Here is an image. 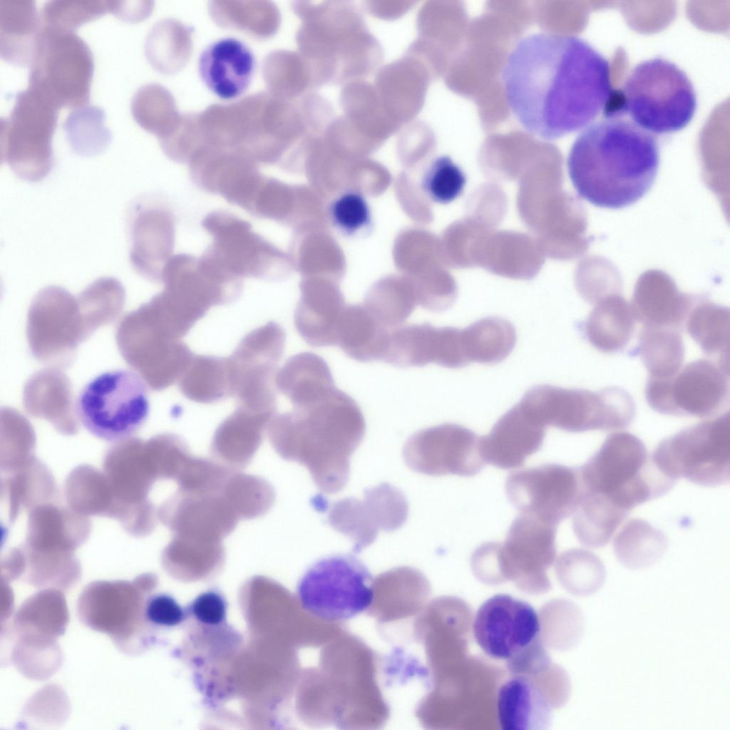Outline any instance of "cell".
<instances>
[{
  "label": "cell",
  "mask_w": 730,
  "mask_h": 730,
  "mask_svg": "<svg viewBox=\"0 0 730 730\" xmlns=\"http://www.w3.org/2000/svg\"><path fill=\"white\" fill-rule=\"evenodd\" d=\"M502 79L515 118L545 140L588 125L613 90L609 61L585 40L561 34L523 38L508 56Z\"/></svg>",
  "instance_id": "6da1fadb"
},
{
  "label": "cell",
  "mask_w": 730,
  "mask_h": 730,
  "mask_svg": "<svg viewBox=\"0 0 730 730\" xmlns=\"http://www.w3.org/2000/svg\"><path fill=\"white\" fill-rule=\"evenodd\" d=\"M654 136L629 119L605 118L577 137L567 170L577 194L595 206L620 209L652 187L659 166Z\"/></svg>",
  "instance_id": "7a4b0ae2"
},
{
  "label": "cell",
  "mask_w": 730,
  "mask_h": 730,
  "mask_svg": "<svg viewBox=\"0 0 730 730\" xmlns=\"http://www.w3.org/2000/svg\"><path fill=\"white\" fill-rule=\"evenodd\" d=\"M267 430L282 458L304 466L321 493L335 494L347 484L351 456L364 439L366 423L355 400L336 387L316 401L276 414Z\"/></svg>",
  "instance_id": "3957f363"
},
{
  "label": "cell",
  "mask_w": 730,
  "mask_h": 730,
  "mask_svg": "<svg viewBox=\"0 0 730 730\" xmlns=\"http://www.w3.org/2000/svg\"><path fill=\"white\" fill-rule=\"evenodd\" d=\"M199 119L209 144L235 151L257 164L280 163L304 128L297 106L269 91L231 104L212 105L200 113Z\"/></svg>",
  "instance_id": "277c9868"
},
{
  "label": "cell",
  "mask_w": 730,
  "mask_h": 730,
  "mask_svg": "<svg viewBox=\"0 0 730 730\" xmlns=\"http://www.w3.org/2000/svg\"><path fill=\"white\" fill-rule=\"evenodd\" d=\"M696 107L687 74L674 63L654 58L638 63L622 86L613 88L602 114L605 118L627 116L645 131L662 135L686 127Z\"/></svg>",
  "instance_id": "5b68a950"
},
{
  "label": "cell",
  "mask_w": 730,
  "mask_h": 730,
  "mask_svg": "<svg viewBox=\"0 0 730 730\" xmlns=\"http://www.w3.org/2000/svg\"><path fill=\"white\" fill-rule=\"evenodd\" d=\"M578 471L583 492L627 513L666 494L676 483L657 467L643 442L627 432L610 435Z\"/></svg>",
  "instance_id": "8992f818"
},
{
  "label": "cell",
  "mask_w": 730,
  "mask_h": 730,
  "mask_svg": "<svg viewBox=\"0 0 730 730\" xmlns=\"http://www.w3.org/2000/svg\"><path fill=\"white\" fill-rule=\"evenodd\" d=\"M519 403L545 427L570 432L624 428L635 414L632 396L619 387L595 392L537 385L528 390Z\"/></svg>",
  "instance_id": "52a82bcc"
},
{
  "label": "cell",
  "mask_w": 730,
  "mask_h": 730,
  "mask_svg": "<svg viewBox=\"0 0 730 730\" xmlns=\"http://www.w3.org/2000/svg\"><path fill=\"white\" fill-rule=\"evenodd\" d=\"M76 411L94 436L113 443L125 441L140 430L149 415L146 382L130 370L104 372L82 389Z\"/></svg>",
  "instance_id": "ba28073f"
},
{
  "label": "cell",
  "mask_w": 730,
  "mask_h": 730,
  "mask_svg": "<svg viewBox=\"0 0 730 730\" xmlns=\"http://www.w3.org/2000/svg\"><path fill=\"white\" fill-rule=\"evenodd\" d=\"M29 65L28 86L58 109L88 103L93 58L88 45L74 32L41 26Z\"/></svg>",
  "instance_id": "9c48e42d"
},
{
  "label": "cell",
  "mask_w": 730,
  "mask_h": 730,
  "mask_svg": "<svg viewBox=\"0 0 730 730\" xmlns=\"http://www.w3.org/2000/svg\"><path fill=\"white\" fill-rule=\"evenodd\" d=\"M59 109L34 89L19 92L9 115L0 124L1 163L20 179L38 182L52 169V138Z\"/></svg>",
  "instance_id": "30bf717a"
},
{
  "label": "cell",
  "mask_w": 730,
  "mask_h": 730,
  "mask_svg": "<svg viewBox=\"0 0 730 730\" xmlns=\"http://www.w3.org/2000/svg\"><path fill=\"white\" fill-rule=\"evenodd\" d=\"M116 341L125 361L155 391L178 381L194 355L147 303L123 317Z\"/></svg>",
  "instance_id": "8fae6325"
},
{
  "label": "cell",
  "mask_w": 730,
  "mask_h": 730,
  "mask_svg": "<svg viewBox=\"0 0 730 730\" xmlns=\"http://www.w3.org/2000/svg\"><path fill=\"white\" fill-rule=\"evenodd\" d=\"M374 580L353 555L318 560L301 577L299 600L307 612L327 622L346 621L366 611L374 597Z\"/></svg>",
  "instance_id": "7c38bea8"
},
{
  "label": "cell",
  "mask_w": 730,
  "mask_h": 730,
  "mask_svg": "<svg viewBox=\"0 0 730 730\" xmlns=\"http://www.w3.org/2000/svg\"><path fill=\"white\" fill-rule=\"evenodd\" d=\"M652 458L667 477L703 486H719L730 478V416L687 428L664 439Z\"/></svg>",
  "instance_id": "4fadbf2b"
},
{
  "label": "cell",
  "mask_w": 730,
  "mask_h": 730,
  "mask_svg": "<svg viewBox=\"0 0 730 730\" xmlns=\"http://www.w3.org/2000/svg\"><path fill=\"white\" fill-rule=\"evenodd\" d=\"M212 241L201 257L225 275L276 282L286 276L284 253L254 231L252 225L225 210H214L202 221Z\"/></svg>",
  "instance_id": "5bb4252c"
},
{
  "label": "cell",
  "mask_w": 730,
  "mask_h": 730,
  "mask_svg": "<svg viewBox=\"0 0 730 730\" xmlns=\"http://www.w3.org/2000/svg\"><path fill=\"white\" fill-rule=\"evenodd\" d=\"M285 341L283 328L269 322L245 335L227 357L232 397L239 405L276 413L275 377Z\"/></svg>",
  "instance_id": "9a60e30c"
},
{
  "label": "cell",
  "mask_w": 730,
  "mask_h": 730,
  "mask_svg": "<svg viewBox=\"0 0 730 730\" xmlns=\"http://www.w3.org/2000/svg\"><path fill=\"white\" fill-rule=\"evenodd\" d=\"M729 374L709 359H698L669 378L649 377L645 390L648 404L666 415L706 418L716 415L728 402Z\"/></svg>",
  "instance_id": "2e32d148"
},
{
  "label": "cell",
  "mask_w": 730,
  "mask_h": 730,
  "mask_svg": "<svg viewBox=\"0 0 730 730\" xmlns=\"http://www.w3.org/2000/svg\"><path fill=\"white\" fill-rule=\"evenodd\" d=\"M324 499L317 495L312 505L317 510L328 508L327 523L352 541L355 554L371 545L379 531L401 528L408 515L404 494L388 483L365 489L361 500L345 498L329 505Z\"/></svg>",
  "instance_id": "e0dca14e"
},
{
  "label": "cell",
  "mask_w": 730,
  "mask_h": 730,
  "mask_svg": "<svg viewBox=\"0 0 730 730\" xmlns=\"http://www.w3.org/2000/svg\"><path fill=\"white\" fill-rule=\"evenodd\" d=\"M505 493L520 513L557 526L577 509L582 488L578 469L552 463L510 473Z\"/></svg>",
  "instance_id": "ac0fdd59"
},
{
  "label": "cell",
  "mask_w": 730,
  "mask_h": 730,
  "mask_svg": "<svg viewBox=\"0 0 730 730\" xmlns=\"http://www.w3.org/2000/svg\"><path fill=\"white\" fill-rule=\"evenodd\" d=\"M403 458L409 468L433 476H473L485 466L479 450V437L455 423L416 432L405 443Z\"/></svg>",
  "instance_id": "d6986e66"
},
{
  "label": "cell",
  "mask_w": 730,
  "mask_h": 730,
  "mask_svg": "<svg viewBox=\"0 0 730 730\" xmlns=\"http://www.w3.org/2000/svg\"><path fill=\"white\" fill-rule=\"evenodd\" d=\"M539 616L529 603L508 594L487 599L478 609L473 634L489 657L510 662L540 639Z\"/></svg>",
  "instance_id": "ffe728a7"
},
{
  "label": "cell",
  "mask_w": 730,
  "mask_h": 730,
  "mask_svg": "<svg viewBox=\"0 0 730 730\" xmlns=\"http://www.w3.org/2000/svg\"><path fill=\"white\" fill-rule=\"evenodd\" d=\"M128 221L133 269L148 280L161 282L163 269L175 245L173 213L153 197H140L131 205Z\"/></svg>",
  "instance_id": "44dd1931"
},
{
  "label": "cell",
  "mask_w": 730,
  "mask_h": 730,
  "mask_svg": "<svg viewBox=\"0 0 730 730\" xmlns=\"http://www.w3.org/2000/svg\"><path fill=\"white\" fill-rule=\"evenodd\" d=\"M557 527L533 515H518L504 542H494L498 575L528 582L545 580V571L556 555Z\"/></svg>",
  "instance_id": "7402d4cb"
},
{
  "label": "cell",
  "mask_w": 730,
  "mask_h": 730,
  "mask_svg": "<svg viewBox=\"0 0 730 730\" xmlns=\"http://www.w3.org/2000/svg\"><path fill=\"white\" fill-rule=\"evenodd\" d=\"M380 360L399 367L431 363L448 369L463 367L461 329L428 323L401 325L388 332Z\"/></svg>",
  "instance_id": "603a6c76"
},
{
  "label": "cell",
  "mask_w": 730,
  "mask_h": 730,
  "mask_svg": "<svg viewBox=\"0 0 730 730\" xmlns=\"http://www.w3.org/2000/svg\"><path fill=\"white\" fill-rule=\"evenodd\" d=\"M187 165L190 179L198 188L242 209L250 202L264 176L249 158L211 145L197 149Z\"/></svg>",
  "instance_id": "cb8c5ba5"
},
{
  "label": "cell",
  "mask_w": 730,
  "mask_h": 730,
  "mask_svg": "<svg viewBox=\"0 0 730 730\" xmlns=\"http://www.w3.org/2000/svg\"><path fill=\"white\" fill-rule=\"evenodd\" d=\"M545 436V427L518 402L497 421L488 435L479 437V450L485 463L500 469L517 468L540 449Z\"/></svg>",
  "instance_id": "d4e9b609"
},
{
  "label": "cell",
  "mask_w": 730,
  "mask_h": 730,
  "mask_svg": "<svg viewBox=\"0 0 730 730\" xmlns=\"http://www.w3.org/2000/svg\"><path fill=\"white\" fill-rule=\"evenodd\" d=\"M255 57L242 41L226 38L207 46L198 61L200 76L218 97L230 100L248 88L254 73Z\"/></svg>",
  "instance_id": "484cf974"
},
{
  "label": "cell",
  "mask_w": 730,
  "mask_h": 730,
  "mask_svg": "<svg viewBox=\"0 0 730 730\" xmlns=\"http://www.w3.org/2000/svg\"><path fill=\"white\" fill-rule=\"evenodd\" d=\"M498 719L503 730H546L552 709L538 685L529 677L513 674L497 693Z\"/></svg>",
  "instance_id": "4316f807"
},
{
  "label": "cell",
  "mask_w": 730,
  "mask_h": 730,
  "mask_svg": "<svg viewBox=\"0 0 730 730\" xmlns=\"http://www.w3.org/2000/svg\"><path fill=\"white\" fill-rule=\"evenodd\" d=\"M275 415L237 404L215 432L212 442L213 454L234 466L241 467L247 464Z\"/></svg>",
  "instance_id": "83f0119b"
},
{
  "label": "cell",
  "mask_w": 730,
  "mask_h": 730,
  "mask_svg": "<svg viewBox=\"0 0 730 730\" xmlns=\"http://www.w3.org/2000/svg\"><path fill=\"white\" fill-rule=\"evenodd\" d=\"M275 385L294 408L316 401L336 388L327 361L312 352L290 357L278 370Z\"/></svg>",
  "instance_id": "f1b7e54d"
},
{
  "label": "cell",
  "mask_w": 730,
  "mask_h": 730,
  "mask_svg": "<svg viewBox=\"0 0 730 730\" xmlns=\"http://www.w3.org/2000/svg\"><path fill=\"white\" fill-rule=\"evenodd\" d=\"M41 29L33 1H0V56L16 66L30 63Z\"/></svg>",
  "instance_id": "f546056e"
},
{
  "label": "cell",
  "mask_w": 730,
  "mask_h": 730,
  "mask_svg": "<svg viewBox=\"0 0 730 730\" xmlns=\"http://www.w3.org/2000/svg\"><path fill=\"white\" fill-rule=\"evenodd\" d=\"M182 394L187 399L205 404L232 397L227 357L193 355L178 380Z\"/></svg>",
  "instance_id": "4dcf8cb0"
},
{
  "label": "cell",
  "mask_w": 730,
  "mask_h": 730,
  "mask_svg": "<svg viewBox=\"0 0 730 730\" xmlns=\"http://www.w3.org/2000/svg\"><path fill=\"white\" fill-rule=\"evenodd\" d=\"M192 30L175 19L156 23L145 43V55L150 66L160 73L173 74L182 68L192 52Z\"/></svg>",
  "instance_id": "1f68e13d"
},
{
  "label": "cell",
  "mask_w": 730,
  "mask_h": 730,
  "mask_svg": "<svg viewBox=\"0 0 730 730\" xmlns=\"http://www.w3.org/2000/svg\"><path fill=\"white\" fill-rule=\"evenodd\" d=\"M369 312L351 307L342 313L337 336V346L351 359L360 362L380 360L387 333Z\"/></svg>",
  "instance_id": "d6a6232c"
},
{
  "label": "cell",
  "mask_w": 730,
  "mask_h": 730,
  "mask_svg": "<svg viewBox=\"0 0 730 730\" xmlns=\"http://www.w3.org/2000/svg\"><path fill=\"white\" fill-rule=\"evenodd\" d=\"M462 331L469 363H500L510 355L517 340L512 323L497 317L478 320Z\"/></svg>",
  "instance_id": "836d02e7"
},
{
  "label": "cell",
  "mask_w": 730,
  "mask_h": 730,
  "mask_svg": "<svg viewBox=\"0 0 730 730\" xmlns=\"http://www.w3.org/2000/svg\"><path fill=\"white\" fill-rule=\"evenodd\" d=\"M628 513L600 495L582 492L573 513V531L584 546L602 548L610 542Z\"/></svg>",
  "instance_id": "e575fe53"
},
{
  "label": "cell",
  "mask_w": 730,
  "mask_h": 730,
  "mask_svg": "<svg viewBox=\"0 0 730 730\" xmlns=\"http://www.w3.org/2000/svg\"><path fill=\"white\" fill-rule=\"evenodd\" d=\"M218 26L240 30L252 36L266 38L275 34L280 14L269 1H212L208 6Z\"/></svg>",
  "instance_id": "d590c367"
},
{
  "label": "cell",
  "mask_w": 730,
  "mask_h": 730,
  "mask_svg": "<svg viewBox=\"0 0 730 730\" xmlns=\"http://www.w3.org/2000/svg\"><path fill=\"white\" fill-rule=\"evenodd\" d=\"M633 312L620 301L605 302L596 307L583 324V332L597 349L616 352L630 341L634 329Z\"/></svg>",
  "instance_id": "8d00e7d4"
},
{
  "label": "cell",
  "mask_w": 730,
  "mask_h": 730,
  "mask_svg": "<svg viewBox=\"0 0 730 730\" xmlns=\"http://www.w3.org/2000/svg\"><path fill=\"white\" fill-rule=\"evenodd\" d=\"M690 336L702 351L729 374V312L728 309L703 305L694 309L685 320Z\"/></svg>",
  "instance_id": "74e56055"
},
{
  "label": "cell",
  "mask_w": 730,
  "mask_h": 730,
  "mask_svg": "<svg viewBox=\"0 0 730 730\" xmlns=\"http://www.w3.org/2000/svg\"><path fill=\"white\" fill-rule=\"evenodd\" d=\"M639 354L649 377L672 376L681 369L684 357L681 331L643 326L639 337Z\"/></svg>",
  "instance_id": "f35d334b"
},
{
  "label": "cell",
  "mask_w": 730,
  "mask_h": 730,
  "mask_svg": "<svg viewBox=\"0 0 730 730\" xmlns=\"http://www.w3.org/2000/svg\"><path fill=\"white\" fill-rule=\"evenodd\" d=\"M667 539L647 522L633 519L627 523L614 540V551L626 567L639 570L655 563L663 555Z\"/></svg>",
  "instance_id": "ab89813d"
},
{
  "label": "cell",
  "mask_w": 730,
  "mask_h": 730,
  "mask_svg": "<svg viewBox=\"0 0 730 730\" xmlns=\"http://www.w3.org/2000/svg\"><path fill=\"white\" fill-rule=\"evenodd\" d=\"M343 312L336 299L304 297L295 309L294 325L299 334L312 346H337L338 328Z\"/></svg>",
  "instance_id": "60d3db41"
},
{
  "label": "cell",
  "mask_w": 730,
  "mask_h": 730,
  "mask_svg": "<svg viewBox=\"0 0 730 730\" xmlns=\"http://www.w3.org/2000/svg\"><path fill=\"white\" fill-rule=\"evenodd\" d=\"M105 122L106 113L101 107L86 105L72 110L63 125L71 150L86 157L103 152L112 138L111 131Z\"/></svg>",
  "instance_id": "b9f144b4"
},
{
  "label": "cell",
  "mask_w": 730,
  "mask_h": 730,
  "mask_svg": "<svg viewBox=\"0 0 730 730\" xmlns=\"http://www.w3.org/2000/svg\"><path fill=\"white\" fill-rule=\"evenodd\" d=\"M131 113L135 121L158 140L168 135L180 120L173 96L160 85H145L134 94Z\"/></svg>",
  "instance_id": "7bdbcfd3"
},
{
  "label": "cell",
  "mask_w": 730,
  "mask_h": 730,
  "mask_svg": "<svg viewBox=\"0 0 730 730\" xmlns=\"http://www.w3.org/2000/svg\"><path fill=\"white\" fill-rule=\"evenodd\" d=\"M557 570L566 587L579 596L593 595L606 579L603 562L592 552L582 549L564 552L558 558Z\"/></svg>",
  "instance_id": "ee69618b"
},
{
  "label": "cell",
  "mask_w": 730,
  "mask_h": 730,
  "mask_svg": "<svg viewBox=\"0 0 730 730\" xmlns=\"http://www.w3.org/2000/svg\"><path fill=\"white\" fill-rule=\"evenodd\" d=\"M109 11V1L55 0L43 4L39 16L41 26L74 32L82 24Z\"/></svg>",
  "instance_id": "f6af8a7d"
},
{
  "label": "cell",
  "mask_w": 730,
  "mask_h": 730,
  "mask_svg": "<svg viewBox=\"0 0 730 730\" xmlns=\"http://www.w3.org/2000/svg\"><path fill=\"white\" fill-rule=\"evenodd\" d=\"M466 182L462 170L446 155L436 158L423 175L421 186L433 202L446 204L457 198Z\"/></svg>",
  "instance_id": "bcb514c9"
},
{
  "label": "cell",
  "mask_w": 730,
  "mask_h": 730,
  "mask_svg": "<svg viewBox=\"0 0 730 730\" xmlns=\"http://www.w3.org/2000/svg\"><path fill=\"white\" fill-rule=\"evenodd\" d=\"M329 214L336 228L347 236L364 231L371 223V210L366 200L354 190L346 191L332 200Z\"/></svg>",
  "instance_id": "7dc6e473"
},
{
  "label": "cell",
  "mask_w": 730,
  "mask_h": 730,
  "mask_svg": "<svg viewBox=\"0 0 730 730\" xmlns=\"http://www.w3.org/2000/svg\"><path fill=\"white\" fill-rule=\"evenodd\" d=\"M296 57L283 51L272 52L267 56L263 63V76L269 93L290 100L300 92L295 86Z\"/></svg>",
  "instance_id": "c3c4849f"
},
{
  "label": "cell",
  "mask_w": 730,
  "mask_h": 730,
  "mask_svg": "<svg viewBox=\"0 0 730 730\" xmlns=\"http://www.w3.org/2000/svg\"><path fill=\"white\" fill-rule=\"evenodd\" d=\"M289 192L285 185L264 176L247 211L259 218L282 221L287 212Z\"/></svg>",
  "instance_id": "681fc988"
},
{
  "label": "cell",
  "mask_w": 730,
  "mask_h": 730,
  "mask_svg": "<svg viewBox=\"0 0 730 730\" xmlns=\"http://www.w3.org/2000/svg\"><path fill=\"white\" fill-rule=\"evenodd\" d=\"M145 617L151 623L163 627H173L181 623L185 612L175 600L165 594L150 597L145 606Z\"/></svg>",
  "instance_id": "f907efd6"
},
{
  "label": "cell",
  "mask_w": 730,
  "mask_h": 730,
  "mask_svg": "<svg viewBox=\"0 0 730 730\" xmlns=\"http://www.w3.org/2000/svg\"><path fill=\"white\" fill-rule=\"evenodd\" d=\"M191 611L200 622L217 625L225 618L226 604L221 595L210 590L200 594L194 600Z\"/></svg>",
  "instance_id": "816d5d0a"
},
{
  "label": "cell",
  "mask_w": 730,
  "mask_h": 730,
  "mask_svg": "<svg viewBox=\"0 0 730 730\" xmlns=\"http://www.w3.org/2000/svg\"><path fill=\"white\" fill-rule=\"evenodd\" d=\"M153 7L152 1H109V12L126 21L135 22L146 19Z\"/></svg>",
  "instance_id": "f5cc1de1"
}]
</instances>
